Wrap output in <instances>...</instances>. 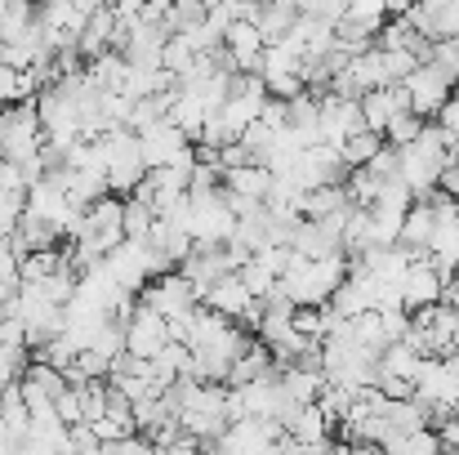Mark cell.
Instances as JSON below:
<instances>
[{"label": "cell", "mask_w": 459, "mask_h": 455, "mask_svg": "<svg viewBox=\"0 0 459 455\" xmlns=\"http://www.w3.org/2000/svg\"><path fill=\"white\" fill-rule=\"evenodd\" d=\"M192 197V241L196 246H223L237 232V210L228 206L223 188L214 192H187Z\"/></svg>", "instance_id": "3957f363"}, {"label": "cell", "mask_w": 459, "mask_h": 455, "mask_svg": "<svg viewBox=\"0 0 459 455\" xmlns=\"http://www.w3.org/2000/svg\"><path fill=\"white\" fill-rule=\"evenodd\" d=\"M299 0H264V9H259V31H264V40L273 45V40H286L290 31H295V22H299Z\"/></svg>", "instance_id": "2e32d148"}, {"label": "cell", "mask_w": 459, "mask_h": 455, "mask_svg": "<svg viewBox=\"0 0 459 455\" xmlns=\"http://www.w3.org/2000/svg\"><path fill=\"white\" fill-rule=\"evenodd\" d=\"M397 112H415L411 108V90H406V81H393V85H375V90H366L361 94V121L370 126V130H388V121L397 117Z\"/></svg>", "instance_id": "52a82bcc"}, {"label": "cell", "mask_w": 459, "mask_h": 455, "mask_svg": "<svg viewBox=\"0 0 459 455\" xmlns=\"http://www.w3.org/2000/svg\"><path fill=\"white\" fill-rule=\"evenodd\" d=\"M388 139L379 135V130H370V126H361V130H352L343 144H339V156H343V165H366L375 152L384 148Z\"/></svg>", "instance_id": "ac0fdd59"}, {"label": "cell", "mask_w": 459, "mask_h": 455, "mask_svg": "<svg viewBox=\"0 0 459 455\" xmlns=\"http://www.w3.org/2000/svg\"><path fill=\"white\" fill-rule=\"evenodd\" d=\"M437 433H442V451H459V416L442 420V424H437Z\"/></svg>", "instance_id": "f546056e"}, {"label": "cell", "mask_w": 459, "mask_h": 455, "mask_svg": "<svg viewBox=\"0 0 459 455\" xmlns=\"http://www.w3.org/2000/svg\"><path fill=\"white\" fill-rule=\"evenodd\" d=\"M0 420H4V424H9V433H18V438L31 429V407H27V398H22V384H18V380L0 389Z\"/></svg>", "instance_id": "e0dca14e"}, {"label": "cell", "mask_w": 459, "mask_h": 455, "mask_svg": "<svg viewBox=\"0 0 459 455\" xmlns=\"http://www.w3.org/2000/svg\"><path fill=\"white\" fill-rule=\"evenodd\" d=\"M348 18H357V22H366L370 31H379V27L388 22V4H384V0H348Z\"/></svg>", "instance_id": "d4e9b609"}, {"label": "cell", "mask_w": 459, "mask_h": 455, "mask_svg": "<svg viewBox=\"0 0 459 455\" xmlns=\"http://www.w3.org/2000/svg\"><path fill=\"white\" fill-rule=\"evenodd\" d=\"M22 210H27V192H0V237H9L18 228Z\"/></svg>", "instance_id": "484cf974"}, {"label": "cell", "mask_w": 459, "mask_h": 455, "mask_svg": "<svg viewBox=\"0 0 459 455\" xmlns=\"http://www.w3.org/2000/svg\"><path fill=\"white\" fill-rule=\"evenodd\" d=\"M9 103H18V67L0 63V108H9Z\"/></svg>", "instance_id": "f1b7e54d"}, {"label": "cell", "mask_w": 459, "mask_h": 455, "mask_svg": "<svg viewBox=\"0 0 459 455\" xmlns=\"http://www.w3.org/2000/svg\"><path fill=\"white\" fill-rule=\"evenodd\" d=\"M406 90H411V108H415L420 117H429V121H433V117L442 112V103L455 94V85H451L433 63H420V67L406 76Z\"/></svg>", "instance_id": "8992f818"}, {"label": "cell", "mask_w": 459, "mask_h": 455, "mask_svg": "<svg viewBox=\"0 0 459 455\" xmlns=\"http://www.w3.org/2000/svg\"><path fill=\"white\" fill-rule=\"evenodd\" d=\"M139 303H148V308L165 312V317H178V312H192V308L201 303V295H196V286L187 282L183 268H169V273L152 277V282L139 291Z\"/></svg>", "instance_id": "277c9868"}, {"label": "cell", "mask_w": 459, "mask_h": 455, "mask_svg": "<svg viewBox=\"0 0 459 455\" xmlns=\"http://www.w3.org/2000/svg\"><path fill=\"white\" fill-rule=\"evenodd\" d=\"M424 121H429V117H420V112H397V117L388 121L384 139H388V144H397V148H406V144H415V139H420Z\"/></svg>", "instance_id": "603a6c76"}, {"label": "cell", "mask_w": 459, "mask_h": 455, "mask_svg": "<svg viewBox=\"0 0 459 455\" xmlns=\"http://www.w3.org/2000/svg\"><path fill=\"white\" fill-rule=\"evenodd\" d=\"M299 9H304V13H316V18L339 22V18L348 13V0H299Z\"/></svg>", "instance_id": "83f0119b"}, {"label": "cell", "mask_w": 459, "mask_h": 455, "mask_svg": "<svg viewBox=\"0 0 459 455\" xmlns=\"http://www.w3.org/2000/svg\"><path fill=\"white\" fill-rule=\"evenodd\" d=\"M63 268V246H49V250H31L22 255V282H45L49 273Z\"/></svg>", "instance_id": "7402d4cb"}, {"label": "cell", "mask_w": 459, "mask_h": 455, "mask_svg": "<svg viewBox=\"0 0 459 455\" xmlns=\"http://www.w3.org/2000/svg\"><path fill=\"white\" fill-rule=\"evenodd\" d=\"M433 232H437V210H433L429 197H415V206H411L406 219H402V237H397V241L411 246V250H424V255H429Z\"/></svg>", "instance_id": "9a60e30c"}, {"label": "cell", "mask_w": 459, "mask_h": 455, "mask_svg": "<svg viewBox=\"0 0 459 455\" xmlns=\"http://www.w3.org/2000/svg\"><path fill=\"white\" fill-rule=\"evenodd\" d=\"M196 45L183 36V31H174L169 40H165V49H160V67H169L174 76H183V72H192V63H196Z\"/></svg>", "instance_id": "44dd1931"}, {"label": "cell", "mask_w": 459, "mask_h": 455, "mask_svg": "<svg viewBox=\"0 0 459 455\" xmlns=\"http://www.w3.org/2000/svg\"><path fill=\"white\" fill-rule=\"evenodd\" d=\"M4 54H9V45H4V40H0V63H4Z\"/></svg>", "instance_id": "d6a6232c"}, {"label": "cell", "mask_w": 459, "mask_h": 455, "mask_svg": "<svg viewBox=\"0 0 459 455\" xmlns=\"http://www.w3.org/2000/svg\"><path fill=\"white\" fill-rule=\"evenodd\" d=\"M103 4H112V0H76V9H81V13H99Z\"/></svg>", "instance_id": "1f68e13d"}, {"label": "cell", "mask_w": 459, "mask_h": 455, "mask_svg": "<svg viewBox=\"0 0 459 455\" xmlns=\"http://www.w3.org/2000/svg\"><path fill=\"white\" fill-rule=\"evenodd\" d=\"M169 344V317L156 312L148 303H134L126 317V353L134 357H156Z\"/></svg>", "instance_id": "5b68a950"}, {"label": "cell", "mask_w": 459, "mask_h": 455, "mask_svg": "<svg viewBox=\"0 0 459 455\" xmlns=\"http://www.w3.org/2000/svg\"><path fill=\"white\" fill-rule=\"evenodd\" d=\"M0 192H27L22 165H18L13 156H4V152H0Z\"/></svg>", "instance_id": "4316f807"}, {"label": "cell", "mask_w": 459, "mask_h": 455, "mask_svg": "<svg viewBox=\"0 0 459 455\" xmlns=\"http://www.w3.org/2000/svg\"><path fill=\"white\" fill-rule=\"evenodd\" d=\"M0 389H4V384H0Z\"/></svg>", "instance_id": "836d02e7"}, {"label": "cell", "mask_w": 459, "mask_h": 455, "mask_svg": "<svg viewBox=\"0 0 459 455\" xmlns=\"http://www.w3.org/2000/svg\"><path fill=\"white\" fill-rule=\"evenodd\" d=\"M361 99H343V94H321V139L325 144H343L352 130H361Z\"/></svg>", "instance_id": "30bf717a"}, {"label": "cell", "mask_w": 459, "mask_h": 455, "mask_svg": "<svg viewBox=\"0 0 459 455\" xmlns=\"http://www.w3.org/2000/svg\"><path fill=\"white\" fill-rule=\"evenodd\" d=\"M255 300H259V295H255V291L246 286V277L232 268V273H223V277L205 291V300L201 303H210V308H219V312H228V317H241Z\"/></svg>", "instance_id": "5bb4252c"}, {"label": "cell", "mask_w": 459, "mask_h": 455, "mask_svg": "<svg viewBox=\"0 0 459 455\" xmlns=\"http://www.w3.org/2000/svg\"><path fill=\"white\" fill-rule=\"evenodd\" d=\"M406 18H411L415 31L429 36V40L459 36V0H415V9H411Z\"/></svg>", "instance_id": "7c38bea8"}, {"label": "cell", "mask_w": 459, "mask_h": 455, "mask_svg": "<svg viewBox=\"0 0 459 455\" xmlns=\"http://www.w3.org/2000/svg\"><path fill=\"white\" fill-rule=\"evenodd\" d=\"M58 241H67V237L58 232V223H49V219H40V214H27V210H22L18 228L9 232V246H13L18 255H31V250H49V246H58Z\"/></svg>", "instance_id": "4fadbf2b"}, {"label": "cell", "mask_w": 459, "mask_h": 455, "mask_svg": "<svg viewBox=\"0 0 459 455\" xmlns=\"http://www.w3.org/2000/svg\"><path fill=\"white\" fill-rule=\"evenodd\" d=\"M442 291H446V277L437 273V264H433L429 255L411 259V268H406V277H402V300H406V308L437 303L442 300Z\"/></svg>", "instance_id": "8fae6325"}, {"label": "cell", "mask_w": 459, "mask_h": 455, "mask_svg": "<svg viewBox=\"0 0 459 455\" xmlns=\"http://www.w3.org/2000/svg\"><path fill=\"white\" fill-rule=\"evenodd\" d=\"M348 268H352V259L348 255H325V259H307L295 250V264H290V273L281 277V286L290 291V300L295 303H325L334 295V286L348 277Z\"/></svg>", "instance_id": "6da1fadb"}, {"label": "cell", "mask_w": 459, "mask_h": 455, "mask_svg": "<svg viewBox=\"0 0 459 455\" xmlns=\"http://www.w3.org/2000/svg\"><path fill=\"white\" fill-rule=\"evenodd\" d=\"M264 85H268V94L273 99H295V94H304V72H264Z\"/></svg>", "instance_id": "cb8c5ba5"}, {"label": "cell", "mask_w": 459, "mask_h": 455, "mask_svg": "<svg viewBox=\"0 0 459 455\" xmlns=\"http://www.w3.org/2000/svg\"><path fill=\"white\" fill-rule=\"evenodd\" d=\"M139 148H143L148 170H156V165H169L174 156H183V152L192 148V135L178 130V126L165 117V121H152L148 130H139Z\"/></svg>", "instance_id": "9c48e42d"}, {"label": "cell", "mask_w": 459, "mask_h": 455, "mask_svg": "<svg viewBox=\"0 0 459 455\" xmlns=\"http://www.w3.org/2000/svg\"><path fill=\"white\" fill-rule=\"evenodd\" d=\"M152 223H156V206L143 192H130V197H126V237L143 241V237L152 232Z\"/></svg>", "instance_id": "d6986e66"}, {"label": "cell", "mask_w": 459, "mask_h": 455, "mask_svg": "<svg viewBox=\"0 0 459 455\" xmlns=\"http://www.w3.org/2000/svg\"><path fill=\"white\" fill-rule=\"evenodd\" d=\"M45 144V126H40V112H36V99H18L9 108H0V152L13 156L18 165L27 156H36Z\"/></svg>", "instance_id": "7a4b0ae2"}, {"label": "cell", "mask_w": 459, "mask_h": 455, "mask_svg": "<svg viewBox=\"0 0 459 455\" xmlns=\"http://www.w3.org/2000/svg\"><path fill=\"white\" fill-rule=\"evenodd\" d=\"M223 49L232 54V63H237L241 72H259L268 40H264V31H259L255 18H232L228 31H223Z\"/></svg>", "instance_id": "ba28073f"}, {"label": "cell", "mask_w": 459, "mask_h": 455, "mask_svg": "<svg viewBox=\"0 0 459 455\" xmlns=\"http://www.w3.org/2000/svg\"><path fill=\"white\" fill-rule=\"evenodd\" d=\"M27 366H31V344H22V339H0V384L22 380Z\"/></svg>", "instance_id": "ffe728a7"}, {"label": "cell", "mask_w": 459, "mask_h": 455, "mask_svg": "<svg viewBox=\"0 0 459 455\" xmlns=\"http://www.w3.org/2000/svg\"><path fill=\"white\" fill-rule=\"evenodd\" d=\"M384 4H388V18H393V13H411V9H415V0H384Z\"/></svg>", "instance_id": "4dcf8cb0"}]
</instances>
